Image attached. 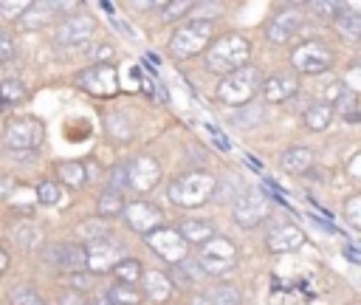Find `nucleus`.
Here are the masks:
<instances>
[{"label": "nucleus", "mask_w": 361, "mask_h": 305, "mask_svg": "<svg viewBox=\"0 0 361 305\" xmlns=\"http://www.w3.org/2000/svg\"><path fill=\"white\" fill-rule=\"evenodd\" d=\"M11 237H14V243L20 249H34V246L42 243V229L34 220H20V223H14Z\"/></svg>", "instance_id": "25"}, {"label": "nucleus", "mask_w": 361, "mask_h": 305, "mask_svg": "<svg viewBox=\"0 0 361 305\" xmlns=\"http://www.w3.org/2000/svg\"><path fill=\"white\" fill-rule=\"evenodd\" d=\"M214 192H217V178L206 169L183 172L169 184V201L175 206H183V209H195V206L209 203L214 198Z\"/></svg>", "instance_id": "2"}, {"label": "nucleus", "mask_w": 361, "mask_h": 305, "mask_svg": "<svg viewBox=\"0 0 361 305\" xmlns=\"http://www.w3.org/2000/svg\"><path fill=\"white\" fill-rule=\"evenodd\" d=\"M333 48L324 45L322 40H307L302 45L293 48V56H290V65L296 73L302 76H316V73H324L333 68Z\"/></svg>", "instance_id": "8"}, {"label": "nucleus", "mask_w": 361, "mask_h": 305, "mask_svg": "<svg viewBox=\"0 0 361 305\" xmlns=\"http://www.w3.org/2000/svg\"><path fill=\"white\" fill-rule=\"evenodd\" d=\"M25 6H28V3H23V0H14V3H11V0H3V3H0V14H3L6 20H17V17L25 11Z\"/></svg>", "instance_id": "40"}, {"label": "nucleus", "mask_w": 361, "mask_h": 305, "mask_svg": "<svg viewBox=\"0 0 361 305\" xmlns=\"http://www.w3.org/2000/svg\"><path fill=\"white\" fill-rule=\"evenodd\" d=\"M59 305H85V299H82L76 291H71V288H68V291H62V294H59Z\"/></svg>", "instance_id": "44"}, {"label": "nucleus", "mask_w": 361, "mask_h": 305, "mask_svg": "<svg viewBox=\"0 0 361 305\" xmlns=\"http://www.w3.org/2000/svg\"><path fill=\"white\" fill-rule=\"evenodd\" d=\"M206 302L209 305H240V291L234 285H214L209 294H206Z\"/></svg>", "instance_id": "32"}, {"label": "nucleus", "mask_w": 361, "mask_h": 305, "mask_svg": "<svg viewBox=\"0 0 361 305\" xmlns=\"http://www.w3.org/2000/svg\"><path fill=\"white\" fill-rule=\"evenodd\" d=\"M296 90H299V82H296V76H290V73H274V76L262 79V85H259V93H262V99H265L268 104L288 102V99L296 96Z\"/></svg>", "instance_id": "17"}, {"label": "nucleus", "mask_w": 361, "mask_h": 305, "mask_svg": "<svg viewBox=\"0 0 361 305\" xmlns=\"http://www.w3.org/2000/svg\"><path fill=\"white\" fill-rule=\"evenodd\" d=\"M59 198H62V192H59V186L54 181H39L37 184V203L39 206H56Z\"/></svg>", "instance_id": "35"}, {"label": "nucleus", "mask_w": 361, "mask_h": 305, "mask_svg": "<svg viewBox=\"0 0 361 305\" xmlns=\"http://www.w3.org/2000/svg\"><path fill=\"white\" fill-rule=\"evenodd\" d=\"M25 85L20 79H6L0 82V107H8V104H20L25 99Z\"/></svg>", "instance_id": "31"}, {"label": "nucleus", "mask_w": 361, "mask_h": 305, "mask_svg": "<svg viewBox=\"0 0 361 305\" xmlns=\"http://www.w3.org/2000/svg\"><path fill=\"white\" fill-rule=\"evenodd\" d=\"M212 42V20H189L183 25H178L169 37V54L172 59H192L197 54H203Z\"/></svg>", "instance_id": "4"}, {"label": "nucleus", "mask_w": 361, "mask_h": 305, "mask_svg": "<svg viewBox=\"0 0 361 305\" xmlns=\"http://www.w3.org/2000/svg\"><path fill=\"white\" fill-rule=\"evenodd\" d=\"M141 294H144V299H149V302H166L169 297H172V280L164 274V271H158V268H152V271H144L141 274Z\"/></svg>", "instance_id": "19"}, {"label": "nucleus", "mask_w": 361, "mask_h": 305, "mask_svg": "<svg viewBox=\"0 0 361 305\" xmlns=\"http://www.w3.org/2000/svg\"><path fill=\"white\" fill-rule=\"evenodd\" d=\"M104 127H107V136L113 138V141H130L133 138V121L127 119V116H121V113H113V116H107L104 119Z\"/></svg>", "instance_id": "30"}, {"label": "nucleus", "mask_w": 361, "mask_h": 305, "mask_svg": "<svg viewBox=\"0 0 361 305\" xmlns=\"http://www.w3.org/2000/svg\"><path fill=\"white\" fill-rule=\"evenodd\" d=\"M85 305H110L104 297H90V299H85Z\"/></svg>", "instance_id": "46"}, {"label": "nucleus", "mask_w": 361, "mask_h": 305, "mask_svg": "<svg viewBox=\"0 0 361 305\" xmlns=\"http://www.w3.org/2000/svg\"><path fill=\"white\" fill-rule=\"evenodd\" d=\"M336 25H338V34H344L350 42H355L361 34V20L355 14V6H344L341 14L336 17Z\"/></svg>", "instance_id": "29"}, {"label": "nucleus", "mask_w": 361, "mask_h": 305, "mask_svg": "<svg viewBox=\"0 0 361 305\" xmlns=\"http://www.w3.org/2000/svg\"><path fill=\"white\" fill-rule=\"evenodd\" d=\"M48 260L59 271H65V274H82V271H87L85 268V249L76 246V243H56L48 251Z\"/></svg>", "instance_id": "18"}, {"label": "nucleus", "mask_w": 361, "mask_h": 305, "mask_svg": "<svg viewBox=\"0 0 361 305\" xmlns=\"http://www.w3.org/2000/svg\"><path fill=\"white\" fill-rule=\"evenodd\" d=\"M85 249V268L87 274H107L113 271V265L118 260H124V246L113 237H102V240H90L82 246Z\"/></svg>", "instance_id": "9"}, {"label": "nucleus", "mask_w": 361, "mask_h": 305, "mask_svg": "<svg viewBox=\"0 0 361 305\" xmlns=\"http://www.w3.org/2000/svg\"><path fill=\"white\" fill-rule=\"evenodd\" d=\"M8 192H11V178L0 175V201H6V198H8Z\"/></svg>", "instance_id": "45"}, {"label": "nucleus", "mask_w": 361, "mask_h": 305, "mask_svg": "<svg viewBox=\"0 0 361 305\" xmlns=\"http://www.w3.org/2000/svg\"><path fill=\"white\" fill-rule=\"evenodd\" d=\"M344 217H347V223H350L353 229L361 226V198H358V195L347 198V203H344Z\"/></svg>", "instance_id": "38"}, {"label": "nucleus", "mask_w": 361, "mask_h": 305, "mask_svg": "<svg viewBox=\"0 0 361 305\" xmlns=\"http://www.w3.org/2000/svg\"><path fill=\"white\" fill-rule=\"evenodd\" d=\"M42 138H45V124L37 116H14L3 127V144L17 152L37 150L42 144Z\"/></svg>", "instance_id": "5"}, {"label": "nucleus", "mask_w": 361, "mask_h": 305, "mask_svg": "<svg viewBox=\"0 0 361 305\" xmlns=\"http://www.w3.org/2000/svg\"><path fill=\"white\" fill-rule=\"evenodd\" d=\"M147 246H149L161 260H166V263H183V260H186V243H183V237H180L175 229H169V226H161V229H155L152 234H147Z\"/></svg>", "instance_id": "13"}, {"label": "nucleus", "mask_w": 361, "mask_h": 305, "mask_svg": "<svg viewBox=\"0 0 361 305\" xmlns=\"http://www.w3.org/2000/svg\"><path fill=\"white\" fill-rule=\"evenodd\" d=\"M56 178L68 186V189H82L87 184V169L79 161H59L56 164Z\"/></svg>", "instance_id": "23"}, {"label": "nucleus", "mask_w": 361, "mask_h": 305, "mask_svg": "<svg viewBox=\"0 0 361 305\" xmlns=\"http://www.w3.org/2000/svg\"><path fill=\"white\" fill-rule=\"evenodd\" d=\"M341 8L344 6H338V3H313V11L322 14V17H327V20H336L341 14Z\"/></svg>", "instance_id": "41"}, {"label": "nucleus", "mask_w": 361, "mask_h": 305, "mask_svg": "<svg viewBox=\"0 0 361 305\" xmlns=\"http://www.w3.org/2000/svg\"><path fill=\"white\" fill-rule=\"evenodd\" d=\"M76 88H82L90 96L110 99L118 93V71L113 62H93L76 73Z\"/></svg>", "instance_id": "7"}, {"label": "nucleus", "mask_w": 361, "mask_h": 305, "mask_svg": "<svg viewBox=\"0 0 361 305\" xmlns=\"http://www.w3.org/2000/svg\"><path fill=\"white\" fill-rule=\"evenodd\" d=\"M192 305H209V302H206V297L200 294V297H195V299H192Z\"/></svg>", "instance_id": "48"}, {"label": "nucleus", "mask_w": 361, "mask_h": 305, "mask_svg": "<svg viewBox=\"0 0 361 305\" xmlns=\"http://www.w3.org/2000/svg\"><path fill=\"white\" fill-rule=\"evenodd\" d=\"M79 234L90 243V240H102V237H110V229H107V223H102V217H93V220H85L82 226H79Z\"/></svg>", "instance_id": "37"}, {"label": "nucleus", "mask_w": 361, "mask_h": 305, "mask_svg": "<svg viewBox=\"0 0 361 305\" xmlns=\"http://www.w3.org/2000/svg\"><path fill=\"white\" fill-rule=\"evenodd\" d=\"M259 85H262L259 68L245 65V68H240V71H234V73H228V76L220 79L217 99L223 104H228V107H243V104H248L259 93Z\"/></svg>", "instance_id": "3"}, {"label": "nucleus", "mask_w": 361, "mask_h": 305, "mask_svg": "<svg viewBox=\"0 0 361 305\" xmlns=\"http://www.w3.org/2000/svg\"><path fill=\"white\" fill-rule=\"evenodd\" d=\"M11 59H14V42H11V37L6 31H0V65L11 62Z\"/></svg>", "instance_id": "42"}, {"label": "nucleus", "mask_w": 361, "mask_h": 305, "mask_svg": "<svg viewBox=\"0 0 361 305\" xmlns=\"http://www.w3.org/2000/svg\"><path fill=\"white\" fill-rule=\"evenodd\" d=\"M175 232L183 237V243H200L203 246L206 240L214 237V223L206 217H183Z\"/></svg>", "instance_id": "21"}, {"label": "nucleus", "mask_w": 361, "mask_h": 305, "mask_svg": "<svg viewBox=\"0 0 361 305\" xmlns=\"http://www.w3.org/2000/svg\"><path fill=\"white\" fill-rule=\"evenodd\" d=\"M265 246H268L271 254H288V251H296V249L305 246V232H302L296 223H282V226L271 229Z\"/></svg>", "instance_id": "16"}, {"label": "nucleus", "mask_w": 361, "mask_h": 305, "mask_svg": "<svg viewBox=\"0 0 361 305\" xmlns=\"http://www.w3.org/2000/svg\"><path fill=\"white\" fill-rule=\"evenodd\" d=\"M127 181L135 192H149L161 181V164L152 155H135L127 164Z\"/></svg>", "instance_id": "14"}, {"label": "nucleus", "mask_w": 361, "mask_h": 305, "mask_svg": "<svg viewBox=\"0 0 361 305\" xmlns=\"http://www.w3.org/2000/svg\"><path fill=\"white\" fill-rule=\"evenodd\" d=\"M121 215H124L127 226H130L135 234H144V237L164 226V212H161L158 206L147 203V201H133L130 206H124Z\"/></svg>", "instance_id": "12"}, {"label": "nucleus", "mask_w": 361, "mask_h": 305, "mask_svg": "<svg viewBox=\"0 0 361 305\" xmlns=\"http://www.w3.org/2000/svg\"><path fill=\"white\" fill-rule=\"evenodd\" d=\"M93 31H96V17L93 14H68L56 25L54 40H56L59 48H71V45H82L85 40H90Z\"/></svg>", "instance_id": "11"}, {"label": "nucleus", "mask_w": 361, "mask_h": 305, "mask_svg": "<svg viewBox=\"0 0 361 305\" xmlns=\"http://www.w3.org/2000/svg\"><path fill=\"white\" fill-rule=\"evenodd\" d=\"M248 56H251V42L243 34H223V37L212 40L209 48L203 51L206 68L220 76H228V73L245 68Z\"/></svg>", "instance_id": "1"}, {"label": "nucleus", "mask_w": 361, "mask_h": 305, "mask_svg": "<svg viewBox=\"0 0 361 305\" xmlns=\"http://www.w3.org/2000/svg\"><path fill=\"white\" fill-rule=\"evenodd\" d=\"M6 268H8V254H6L3 249H0V274H3Z\"/></svg>", "instance_id": "47"}, {"label": "nucleus", "mask_w": 361, "mask_h": 305, "mask_svg": "<svg viewBox=\"0 0 361 305\" xmlns=\"http://www.w3.org/2000/svg\"><path fill=\"white\" fill-rule=\"evenodd\" d=\"M271 215V201L259 189H243V195L234 201V220L243 229L259 226Z\"/></svg>", "instance_id": "10"}, {"label": "nucleus", "mask_w": 361, "mask_h": 305, "mask_svg": "<svg viewBox=\"0 0 361 305\" xmlns=\"http://www.w3.org/2000/svg\"><path fill=\"white\" fill-rule=\"evenodd\" d=\"M68 282H71V291H82V288H87L90 285V274L87 271H82V274H68Z\"/></svg>", "instance_id": "43"}, {"label": "nucleus", "mask_w": 361, "mask_h": 305, "mask_svg": "<svg viewBox=\"0 0 361 305\" xmlns=\"http://www.w3.org/2000/svg\"><path fill=\"white\" fill-rule=\"evenodd\" d=\"M333 121V107L327 102H316L305 110V127L313 130V133H322L327 130V124Z\"/></svg>", "instance_id": "26"}, {"label": "nucleus", "mask_w": 361, "mask_h": 305, "mask_svg": "<svg viewBox=\"0 0 361 305\" xmlns=\"http://www.w3.org/2000/svg\"><path fill=\"white\" fill-rule=\"evenodd\" d=\"M158 8L164 11V23H175L180 17H186L195 8V3H189V0H172V3H161Z\"/></svg>", "instance_id": "34"}, {"label": "nucleus", "mask_w": 361, "mask_h": 305, "mask_svg": "<svg viewBox=\"0 0 361 305\" xmlns=\"http://www.w3.org/2000/svg\"><path fill=\"white\" fill-rule=\"evenodd\" d=\"M104 299L110 305H141L144 302V294L138 285H127V282H113L104 294Z\"/></svg>", "instance_id": "24"}, {"label": "nucleus", "mask_w": 361, "mask_h": 305, "mask_svg": "<svg viewBox=\"0 0 361 305\" xmlns=\"http://www.w3.org/2000/svg\"><path fill=\"white\" fill-rule=\"evenodd\" d=\"M127 186H130V181H127V164H116L110 169V189H116V192L124 195Z\"/></svg>", "instance_id": "39"}, {"label": "nucleus", "mask_w": 361, "mask_h": 305, "mask_svg": "<svg viewBox=\"0 0 361 305\" xmlns=\"http://www.w3.org/2000/svg\"><path fill=\"white\" fill-rule=\"evenodd\" d=\"M234 260H237V246H234L228 237L214 234L212 240H206V243L200 246L197 268H200V274L223 277L226 271H231V268H234Z\"/></svg>", "instance_id": "6"}, {"label": "nucleus", "mask_w": 361, "mask_h": 305, "mask_svg": "<svg viewBox=\"0 0 361 305\" xmlns=\"http://www.w3.org/2000/svg\"><path fill=\"white\" fill-rule=\"evenodd\" d=\"M279 167L290 175H307L313 169V150L310 147H288L279 158Z\"/></svg>", "instance_id": "20"}, {"label": "nucleus", "mask_w": 361, "mask_h": 305, "mask_svg": "<svg viewBox=\"0 0 361 305\" xmlns=\"http://www.w3.org/2000/svg\"><path fill=\"white\" fill-rule=\"evenodd\" d=\"M54 3H28L25 11L17 17V25L23 31H37V28H45L48 20H54Z\"/></svg>", "instance_id": "22"}, {"label": "nucleus", "mask_w": 361, "mask_h": 305, "mask_svg": "<svg viewBox=\"0 0 361 305\" xmlns=\"http://www.w3.org/2000/svg\"><path fill=\"white\" fill-rule=\"evenodd\" d=\"M8 302L11 305H48L34 288H28V285H20V288H14L11 294H8Z\"/></svg>", "instance_id": "36"}, {"label": "nucleus", "mask_w": 361, "mask_h": 305, "mask_svg": "<svg viewBox=\"0 0 361 305\" xmlns=\"http://www.w3.org/2000/svg\"><path fill=\"white\" fill-rule=\"evenodd\" d=\"M124 195L121 192H116V189H104L102 195H99V201H96V212H99V217L102 220H107V217H116V215H121L124 212Z\"/></svg>", "instance_id": "27"}, {"label": "nucleus", "mask_w": 361, "mask_h": 305, "mask_svg": "<svg viewBox=\"0 0 361 305\" xmlns=\"http://www.w3.org/2000/svg\"><path fill=\"white\" fill-rule=\"evenodd\" d=\"M299 28H302V14H299V8H282V11H276V14L268 20L265 37H268V42L282 45V42H288Z\"/></svg>", "instance_id": "15"}, {"label": "nucleus", "mask_w": 361, "mask_h": 305, "mask_svg": "<svg viewBox=\"0 0 361 305\" xmlns=\"http://www.w3.org/2000/svg\"><path fill=\"white\" fill-rule=\"evenodd\" d=\"M141 274H144V265L133 257H124L113 265V277L116 282H127V285H138L141 282Z\"/></svg>", "instance_id": "28"}, {"label": "nucleus", "mask_w": 361, "mask_h": 305, "mask_svg": "<svg viewBox=\"0 0 361 305\" xmlns=\"http://www.w3.org/2000/svg\"><path fill=\"white\" fill-rule=\"evenodd\" d=\"M330 107H333V110H338L347 121H358V113H355V93H353V90L341 88V93L336 96V102H333Z\"/></svg>", "instance_id": "33"}]
</instances>
